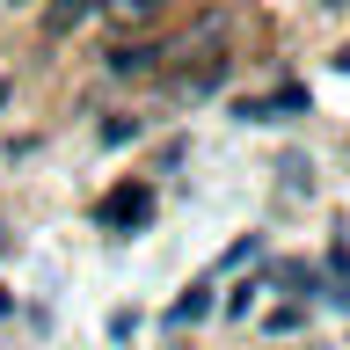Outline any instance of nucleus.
I'll list each match as a JSON object with an SVG mask.
<instances>
[{"instance_id":"nucleus-1","label":"nucleus","mask_w":350,"mask_h":350,"mask_svg":"<svg viewBox=\"0 0 350 350\" xmlns=\"http://www.w3.org/2000/svg\"><path fill=\"white\" fill-rule=\"evenodd\" d=\"M306 109V88H270V95H241L234 117L241 124H284V117H299Z\"/></svg>"},{"instance_id":"nucleus-2","label":"nucleus","mask_w":350,"mask_h":350,"mask_svg":"<svg viewBox=\"0 0 350 350\" xmlns=\"http://www.w3.org/2000/svg\"><path fill=\"white\" fill-rule=\"evenodd\" d=\"M95 219H103V226H146L153 219V190L146 183H124V190H109L103 204H95Z\"/></svg>"},{"instance_id":"nucleus-3","label":"nucleus","mask_w":350,"mask_h":350,"mask_svg":"<svg viewBox=\"0 0 350 350\" xmlns=\"http://www.w3.org/2000/svg\"><path fill=\"white\" fill-rule=\"evenodd\" d=\"M103 66H109V81H153L161 73V44H117Z\"/></svg>"},{"instance_id":"nucleus-4","label":"nucleus","mask_w":350,"mask_h":350,"mask_svg":"<svg viewBox=\"0 0 350 350\" xmlns=\"http://www.w3.org/2000/svg\"><path fill=\"white\" fill-rule=\"evenodd\" d=\"M226 51H204V66H183V73H175V95H183V103H197V95H212L219 81H226Z\"/></svg>"},{"instance_id":"nucleus-5","label":"nucleus","mask_w":350,"mask_h":350,"mask_svg":"<svg viewBox=\"0 0 350 350\" xmlns=\"http://www.w3.org/2000/svg\"><path fill=\"white\" fill-rule=\"evenodd\" d=\"M95 8H103V0H51V8H44V37H73Z\"/></svg>"},{"instance_id":"nucleus-6","label":"nucleus","mask_w":350,"mask_h":350,"mask_svg":"<svg viewBox=\"0 0 350 350\" xmlns=\"http://www.w3.org/2000/svg\"><path fill=\"white\" fill-rule=\"evenodd\" d=\"M204 314H212V284H190V292L168 306V321H175V328H183V321H204Z\"/></svg>"},{"instance_id":"nucleus-7","label":"nucleus","mask_w":350,"mask_h":350,"mask_svg":"<svg viewBox=\"0 0 350 350\" xmlns=\"http://www.w3.org/2000/svg\"><path fill=\"white\" fill-rule=\"evenodd\" d=\"M299 183L314 190V161H299V153H284V190H299Z\"/></svg>"},{"instance_id":"nucleus-8","label":"nucleus","mask_w":350,"mask_h":350,"mask_svg":"<svg viewBox=\"0 0 350 350\" xmlns=\"http://www.w3.org/2000/svg\"><path fill=\"white\" fill-rule=\"evenodd\" d=\"M124 139H139V117H131V124H124V117H109V124H103V146H124Z\"/></svg>"},{"instance_id":"nucleus-9","label":"nucleus","mask_w":350,"mask_h":350,"mask_svg":"<svg viewBox=\"0 0 350 350\" xmlns=\"http://www.w3.org/2000/svg\"><path fill=\"white\" fill-rule=\"evenodd\" d=\"M328 270H336V284H343V299H350V248H336V256H328Z\"/></svg>"},{"instance_id":"nucleus-10","label":"nucleus","mask_w":350,"mask_h":350,"mask_svg":"<svg viewBox=\"0 0 350 350\" xmlns=\"http://www.w3.org/2000/svg\"><path fill=\"white\" fill-rule=\"evenodd\" d=\"M117 15H153V0H109Z\"/></svg>"},{"instance_id":"nucleus-11","label":"nucleus","mask_w":350,"mask_h":350,"mask_svg":"<svg viewBox=\"0 0 350 350\" xmlns=\"http://www.w3.org/2000/svg\"><path fill=\"white\" fill-rule=\"evenodd\" d=\"M336 66H343V73H350V44H343V51H336Z\"/></svg>"},{"instance_id":"nucleus-12","label":"nucleus","mask_w":350,"mask_h":350,"mask_svg":"<svg viewBox=\"0 0 350 350\" xmlns=\"http://www.w3.org/2000/svg\"><path fill=\"white\" fill-rule=\"evenodd\" d=\"M321 8H350V0H321Z\"/></svg>"},{"instance_id":"nucleus-13","label":"nucleus","mask_w":350,"mask_h":350,"mask_svg":"<svg viewBox=\"0 0 350 350\" xmlns=\"http://www.w3.org/2000/svg\"><path fill=\"white\" fill-rule=\"evenodd\" d=\"M0 314H8V292H0Z\"/></svg>"},{"instance_id":"nucleus-14","label":"nucleus","mask_w":350,"mask_h":350,"mask_svg":"<svg viewBox=\"0 0 350 350\" xmlns=\"http://www.w3.org/2000/svg\"><path fill=\"white\" fill-rule=\"evenodd\" d=\"M0 103H8V81H0Z\"/></svg>"},{"instance_id":"nucleus-15","label":"nucleus","mask_w":350,"mask_h":350,"mask_svg":"<svg viewBox=\"0 0 350 350\" xmlns=\"http://www.w3.org/2000/svg\"><path fill=\"white\" fill-rule=\"evenodd\" d=\"M0 248H8V226H0Z\"/></svg>"},{"instance_id":"nucleus-16","label":"nucleus","mask_w":350,"mask_h":350,"mask_svg":"<svg viewBox=\"0 0 350 350\" xmlns=\"http://www.w3.org/2000/svg\"><path fill=\"white\" fill-rule=\"evenodd\" d=\"M15 8H29V0H15Z\"/></svg>"}]
</instances>
